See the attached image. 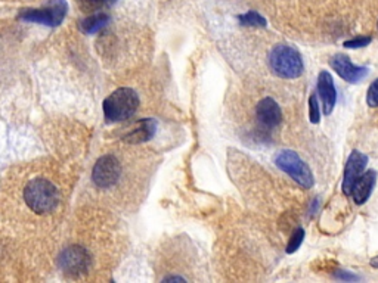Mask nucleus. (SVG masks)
Instances as JSON below:
<instances>
[{
  "label": "nucleus",
  "mask_w": 378,
  "mask_h": 283,
  "mask_svg": "<svg viewBox=\"0 0 378 283\" xmlns=\"http://www.w3.org/2000/svg\"><path fill=\"white\" fill-rule=\"evenodd\" d=\"M24 200L31 211L38 214H47L58 207L59 192L52 182L40 177L30 180L24 187Z\"/></svg>",
  "instance_id": "1"
},
{
  "label": "nucleus",
  "mask_w": 378,
  "mask_h": 283,
  "mask_svg": "<svg viewBox=\"0 0 378 283\" xmlns=\"http://www.w3.org/2000/svg\"><path fill=\"white\" fill-rule=\"evenodd\" d=\"M102 108L106 123H120L135 115L139 108V96L133 89L120 87L104 101Z\"/></svg>",
  "instance_id": "2"
},
{
  "label": "nucleus",
  "mask_w": 378,
  "mask_h": 283,
  "mask_svg": "<svg viewBox=\"0 0 378 283\" xmlns=\"http://www.w3.org/2000/svg\"><path fill=\"white\" fill-rule=\"evenodd\" d=\"M269 65L277 76L286 80L299 78L304 69L300 52L290 44H277L269 53Z\"/></svg>",
  "instance_id": "3"
},
{
  "label": "nucleus",
  "mask_w": 378,
  "mask_h": 283,
  "mask_svg": "<svg viewBox=\"0 0 378 283\" xmlns=\"http://www.w3.org/2000/svg\"><path fill=\"white\" fill-rule=\"evenodd\" d=\"M274 162L279 170L290 175L291 179L303 189H311L315 185L313 174L309 169V165H307L299 157V153H295L294 151L290 149L279 151L274 158Z\"/></svg>",
  "instance_id": "4"
},
{
  "label": "nucleus",
  "mask_w": 378,
  "mask_h": 283,
  "mask_svg": "<svg viewBox=\"0 0 378 283\" xmlns=\"http://www.w3.org/2000/svg\"><path fill=\"white\" fill-rule=\"evenodd\" d=\"M68 10L65 0H49L47 6L42 9H26L19 14V19L26 22H35L42 26L56 27L65 18Z\"/></svg>",
  "instance_id": "5"
},
{
  "label": "nucleus",
  "mask_w": 378,
  "mask_h": 283,
  "mask_svg": "<svg viewBox=\"0 0 378 283\" xmlns=\"http://www.w3.org/2000/svg\"><path fill=\"white\" fill-rule=\"evenodd\" d=\"M122 177V164L114 155H104L97 164H94L92 171L93 183L99 189H111L115 186Z\"/></svg>",
  "instance_id": "6"
},
{
  "label": "nucleus",
  "mask_w": 378,
  "mask_h": 283,
  "mask_svg": "<svg viewBox=\"0 0 378 283\" xmlns=\"http://www.w3.org/2000/svg\"><path fill=\"white\" fill-rule=\"evenodd\" d=\"M59 266L69 276H79L88 271L90 266V255L81 246H69L59 257Z\"/></svg>",
  "instance_id": "7"
},
{
  "label": "nucleus",
  "mask_w": 378,
  "mask_h": 283,
  "mask_svg": "<svg viewBox=\"0 0 378 283\" xmlns=\"http://www.w3.org/2000/svg\"><path fill=\"white\" fill-rule=\"evenodd\" d=\"M329 65L343 80L352 83V85H356V83L362 81L370 73L368 67L354 65L350 61V58L345 53L334 55L329 59Z\"/></svg>",
  "instance_id": "8"
},
{
  "label": "nucleus",
  "mask_w": 378,
  "mask_h": 283,
  "mask_svg": "<svg viewBox=\"0 0 378 283\" xmlns=\"http://www.w3.org/2000/svg\"><path fill=\"white\" fill-rule=\"evenodd\" d=\"M366 165H368V157L362 153L361 151H352V153L347 158L346 167H345V175H343V183H341V189L345 195H350L352 187L356 182L361 174L365 171Z\"/></svg>",
  "instance_id": "9"
},
{
  "label": "nucleus",
  "mask_w": 378,
  "mask_h": 283,
  "mask_svg": "<svg viewBox=\"0 0 378 283\" xmlns=\"http://www.w3.org/2000/svg\"><path fill=\"white\" fill-rule=\"evenodd\" d=\"M256 118L263 128L274 130L282 121V111L272 98H263L256 106Z\"/></svg>",
  "instance_id": "10"
},
{
  "label": "nucleus",
  "mask_w": 378,
  "mask_h": 283,
  "mask_svg": "<svg viewBox=\"0 0 378 283\" xmlns=\"http://www.w3.org/2000/svg\"><path fill=\"white\" fill-rule=\"evenodd\" d=\"M318 94L322 101V111L325 115H331L337 103V90L334 78L328 71H321L318 76Z\"/></svg>",
  "instance_id": "11"
},
{
  "label": "nucleus",
  "mask_w": 378,
  "mask_h": 283,
  "mask_svg": "<svg viewBox=\"0 0 378 283\" xmlns=\"http://www.w3.org/2000/svg\"><path fill=\"white\" fill-rule=\"evenodd\" d=\"M377 183V171L375 170H366L361 174L359 179L354 182L350 196L353 198L354 204L362 205L370 199L374 187Z\"/></svg>",
  "instance_id": "12"
},
{
  "label": "nucleus",
  "mask_w": 378,
  "mask_h": 283,
  "mask_svg": "<svg viewBox=\"0 0 378 283\" xmlns=\"http://www.w3.org/2000/svg\"><path fill=\"white\" fill-rule=\"evenodd\" d=\"M157 132V121L154 118H144L136 123V126L130 130L127 135L123 136V140L127 142V144L138 145V144H144V142H148L154 137Z\"/></svg>",
  "instance_id": "13"
},
{
  "label": "nucleus",
  "mask_w": 378,
  "mask_h": 283,
  "mask_svg": "<svg viewBox=\"0 0 378 283\" xmlns=\"http://www.w3.org/2000/svg\"><path fill=\"white\" fill-rule=\"evenodd\" d=\"M108 22H110V17L106 14H94V15H90L80 22V31L85 33V34H89V35L97 34L102 28H105Z\"/></svg>",
  "instance_id": "14"
},
{
  "label": "nucleus",
  "mask_w": 378,
  "mask_h": 283,
  "mask_svg": "<svg viewBox=\"0 0 378 283\" xmlns=\"http://www.w3.org/2000/svg\"><path fill=\"white\" fill-rule=\"evenodd\" d=\"M240 22L243 26H248V27H266V19L258 14V12L250 10L247 12V14L238 17Z\"/></svg>",
  "instance_id": "15"
},
{
  "label": "nucleus",
  "mask_w": 378,
  "mask_h": 283,
  "mask_svg": "<svg viewBox=\"0 0 378 283\" xmlns=\"http://www.w3.org/2000/svg\"><path fill=\"white\" fill-rule=\"evenodd\" d=\"M304 241V229L299 228V229H295L294 233L291 234V238H290V242L287 245V254H294L295 251L299 250V248L302 246Z\"/></svg>",
  "instance_id": "16"
},
{
  "label": "nucleus",
  "mask_w": 378,
  "mask_h": 283,
  "mask_svg": "<svg viewBox=\"0 0 378 283\" xmlns=\"http://www.w3.org/2000/svg\"><path fill=\"white\" fill-rule=\"evenodd\" d=\"M309 118L312 124H319V121H321V110H319L316 93H312L309 98Z\"/></svg>",
  "instance_id": "17"
},
{
  "label": "nucleus",
  "mask_w": 378,
  "mask_h": 283,
  "mask_svg": "<svg viewBox=\"0 0 378 283\" xmlns=\"http://www.w3.org/2000/svg\"><path fill=\"white\" fill-rule=\"evenodd\" d=\"M371 42H372L371 35H359V37H354L352 40L345 42L343 46L347 47V49H361V47L368 46Z\"/></svg>",
  "instance_id": "18"
},
{
  "label": "nucleus",
  "mask_w": 378,
  "mask_h": 283,
  "mask_svg": "<svg viewBox=\"0 0 378 283\" xmlns=\"http://www.w3.org/2000/svg\"><path fill=\"white\" fill-rule=\"evenodd\" d=\"M366 103L371 108H377L378 106V78L372 81V85L368 87V92H366Z\"/></svg>",
  "instance_id": "19"
},
{
  "label": "nucleus",
  "mask_w": 378,
  "mask_h": 283,
  "mask_svg": "<svg viewBox=\"0 0 378 283\" xmlns=\"http://www.w3.org/2000/svg\"><path fill=\"white\" fill-rule=\"evenodd\" d=\"M106 0H77V5L81 10L85 12H93L98 10Z\"/></svg>",
  "instance_id": "20"
},
{
  "label": "nucleus",
  "mask_w": 378,
  "mask_h": 283,
  "mask_svg": "<svg viewBox=\"0 0 378 283\" xmlns=\"http://www.w3.org/2000/svg\"><path fill=\"white\" fill-rule=\"evenodd\" d=\"M336 277L341 279V280H359V277L356 275H352V273H347V271H341V270L337 271Z\"/></svg>",
  "instance_id": "21"
},
{
  "label": "nucleus",
  "mask_w": 378,
  "mask_h": 283,
  "mask_svg": "<svg viewBox=\"0 0 378 283\" xmlns=\"http://www.w3.org/2000/svg\"><path fill=\"white\" fill-rule=\"evenodd\" d=\"M163 282H188V279L183 276H167L163 279Z\"/></svg>",
  "instance_id": "22"
},
{
  "label": "nucleus",
  "mask_w": 378,
  "mask_h": 283,
  "mask_svg": "<svg viewBox=\"0 0 378 283\" xmlns=\"http://www.w3.org/2000/svg\"><path fill=\"white\" fill-rule=\"evenodd\" d=\"M370 264H371V267H374V268H378V255H377V257H374V258H371V261H370Z\"/></svg>",
  "instance_id": "23"
},
{
  "label": "nucleus",
  "mask_w": 378,
  "mask_h": 283,
  "mask_svg": "<svg viewBox=\"0 0 378 283\" xmlns=\"http://www.w3.org/2000/svg\"><path fill=\"white\" fill-rule=\"evenodd\" d=\"M118 2V0H108V3L110 5H114V3H117Z\"/></svg>",
  "instance_id": "24"
},
{
  "label": "nucleus",
  "mask_w": 378,
  "mask_h": 283,
  "mask_svg": "<svg viewBox=\"0 0 378 283\" xmlns=\"http://www.w3.org/2000/svg\"><path fill=\"white\" fill-rule=\"evenodd\" d=\"M377 27H378V24H377Z\"/></svg>",
  "instance_id": "25"
}]
</instances>
